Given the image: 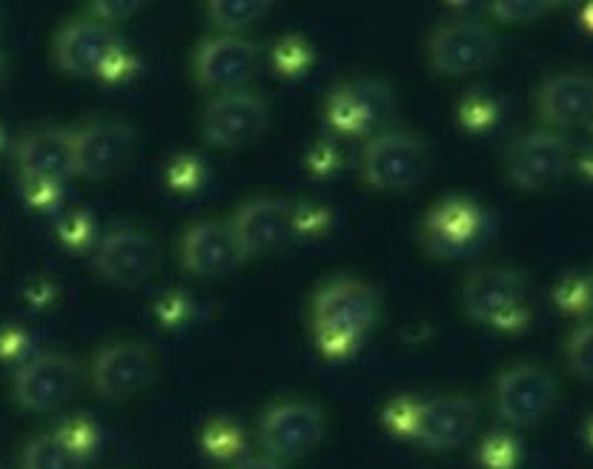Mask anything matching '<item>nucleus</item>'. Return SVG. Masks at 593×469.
<instances>
[{"mask_svg":"<svg viewBox=\"0 0 593 469\" xmlns=\"http://www.w3.org/2000/svg\"><path fill=\"white\" fill-rule=\"evenodd\" d=\"M568 361L573 366V373L593 381V321L573 329L568 341Z\"/></svg>","mask_w":593,"mask_h":469,"instance_id":"nucleus-24","label":"nucleus"},{"mask_svg":"<svg viewBox=\"0 0 593 469\" xmlns=\"http://www.w3.org/2000/svg\"><path fill=\"white\" fill-rule=\"evenodd\" d=\"M324 435V415L307 401H284L270 406L258 421V441L265 455L279 464L296 461L307 455Z\"/></svg>","mask_w":593,"mask_h":469,"instance_id":"nucleus-4","label":"nucleus"},{"mask_svg":"<svg viewBox=\"0 0 593 469\" xmlns=\"http://www.w3.org/2000/svg\"><path fill=\"white\" fill-rule=\"evenodd\" d=\"M585 24H588V29H591V32H593V3L585 9Z\"/></svg>","mask_w":593,"mask_h":469,"instance_id":"nucleus-31","label":"nucleus"},{"mask_svg":"<svg viewBox=\"0 0 593 469\" xmlns=\"http://www.w3.org/2000/svg\"><path fill=\"white\" fill-rule=\"evenodd\" d=\"M427 172L425 144L404 132H382L364 149V178L373 190H413Z\"/></svg>","mask_w":593,"mask_h":469,"instance_id":"nucleus-5","label":"nucleus"},{"mask_svg":"<svg viewBox=\"0 0 593 469\" xmlns=\"http://www.w3.org/2000/svg\"><path fill=\"white\" fill-rule=\"evenodd\" d=\"M0 144H3V132H0Z\"/></svg>","mask_w":593,"mask_h":469,"instance_id":"nucleus-35","label":"nucleus"},{"mask_svg":"<svg viewBox=\"0 0 593 469\" xmlns=\"http://www.w3.org/2000/svg\"><path fill=\"white\" fill-rule=\"evenodd\" d=\"M158 263L155 240L141 230L118 226L98 247V270L118 287H141Z\"/></svg>","mask_w":593,"mask_h":469,"instance_id":"nucleus-16","label":"nucleus"},{"mask_svg":"<svg viewBox=\"0 0 593 469\" xmlns=\"http://www.w3.org/2000/svg\"><path fill=\"white\" fill-rule=\"evenodd\" d=\"M378 318L376 292L361 281H333L315 295L313 326L319 347L333 359H347Z\"/></svg>","mask_w":593,"mask_h":469,"instance_id":"nucleus-1","label":"nucleus"},{"mask_svg":"<svg viewBox=\"0 0 593 469\" xmlns=\"http://www.w3.org/2000/svg\"><path fill=\"white\" fill-rule=\"evenodd\" d=\"M387 424L399 435L427 446L453 450L465 444L476 427V404L467 395H434L422 401H401L387 409Z\"/></svg>","mask_w":593,"mask_h":469,"instance_id":"nucleus-2","label":"nucleus"},{"mask_svg":"<svg viewBox=\"0 0 593 469\" xmlns=\"http://www.w3.org/2000/svg\"><path fill=\"white\" fill-rule=\"evenodd\" d=\"M585 435H588V444L593 446V418H591V421H588V427H585Z\"/></svg>","mask_w":593,"mask_h":469,"instance_id":"nucleus-32","label":"nucleus"},{"mask_svg":"<svg viewBox=\"0 0 593 469\" xmlns=\"http://www.w3.org/2000/svg\"><path fill=\"white\" fill-rule=\"evenodd\" d=\"M17 167L26 183H64L75 175L73 132L66 129H38L17 146Z\"/></svg>","mask_w":593,"mask_h":469,"instance_id":"nucleus-20","label":"nucleus"},{"mask_svg":"<svg viewBox=\"0 0 593 469\" xmlns=\"http://www.w3.org/2000/svg\"><path fill=\"white\" fill-rule=\"evenodd\" d=\"M556 401L554 375L539 366H514L499 375L497 409L511 427H533Z\"/></svg>","mask_w":593,"mask_h":469,"instance_id":"nucleus-13","label":"nucleus"},{"mask_svg":"<svg viewBox=\"0 0 593 469\" xmlns=\"http://www.w3.org/2000/svg\"><path fill=\"white\" fill-rule=\"evenodd\" d=\"M3 75H7V57L0 52V80H3Z\"/></svg>","mask_w":593,"mask_h":469,"instance_id":"nucleus-33","label":"nucleus"},{"mask_svg":"<svg viewBox=\"0 0 593 469\" xmlns=\"http://www.w3.org/2000/svg\"><path fill=\"white\" fill-rule=\"evenodd\" d=\"M230 469H281V464L270 455H256V458H244V461L233 464Z\"/></svg>","mask_w":593,"mask_h":469,"instance_id":"nucleus-30","label":"nucleus"},{"mask_svg":"<svg viewBox=\"0 0 593 469\" xmlns=\"http://www.w3.org/2000/svg\"><path fill=\"white\" fill-rule=\"evenodd\" d=\"M497 35L479 21H453L439 26L430 38V64L441 75H474L493 64Z\"/></svg>","mask_w":593,"mask_h":469,"instance_id":"nucleus-8","label":"nucleus"},{"mask_svg":"<svg viewBox=\"0 0 593 469\" xmlns=\"http://www.w3.org/2000/svg\"><path fill=\"white\" fill-rule=\"evenodd\" d=\"M547 3H533V0H502V3H493V15L505 24H528V21H537L547 12Z\"/></svg>","mask_w":593,"mask_h":469,"instance_id":"nucleus-26","label":"nucleus"},{"mask_svg":"<svg viewBox=\"0 0 593 469\" xmlns=\"http://www.w3.org/2000/svg\"><path fill=\"white\" fill-rule=\"evenodd\" d=\"M204 444H207L209 453L216 455H233L241 446V438L235 427H227V424H218L204 435Z\"/></svg>","mask_w":593,"mask_h":469,"instance_id":"nucleus-27","label":"nucleus"},{"mask_svg":"<svg viewBox=\"0 0 593 469\" xmlns=\"http://www.w3.org/2000/svg\"><path fill=\"white\" fill-rule=\"evenodd\" d=\"M539 115L545 123L559 129L582 127L593 118V78L591 75H556L539 92Z\"/></svg>","mask_w":593,"mask_h":469,"instance_id":"nucleus-21","label":"nucleus"},{"mask_svg":"<svg viewBox=\"0 0 593 469\" xmlns=\"http://www.w3.org/2000/svg\"><path fill=\"white\" fill-rule=\"evenodd\" d=\"M132 129L118 120H95L73 132L75 144V175L87 181L115 175L127 164L132 152Z\"/></svg>","mask_w":593,"mask_h":469,"instance_id":"nucleus-15","label":"nucleus"},{"mask_svg":"<svg viewBox=\"0 0 593 469\" xmlns=\"http://www.w3.org/2000/svg\"><path fill=\"white\" fill-rule=\"evenodd\" d=\"M568 141L554 129H537L521 135L507 152V178L525 192L545 190L568 169Z\"/></svg>","mask_w":593,"mask_h":469,"instance_id":"nucleus-9","label":"nucleus"},{"mask_svg":"<svg viewBox=\"0 0 593 469\" xmlns=\"http://www.w3.org/2000/svg\"><path fill=\"white\" fill-rule=\"evenodd\" d=\"M265 97L235 89V92H224L209 101L207 112H204V138L212 146H244L249 141H256L267 127Z\"/></svg>","mask_w":593,"mask_h":469,"instance_id":"nucleus-12","label":"nucleus"},{"mask_svg":"<svg viewBox=\"0 0 593 469\" xmlns=\"http://www.w3.org/2000/svg\"><path fill=\"white\" fill-rule=\"evenodd\" d=\"M233 230L247 258L270 255L298 230V209L281 198H253L233 216Z\"/></svg>","mask_w":593,"mask_h":469,"instance_id":"nucleus-11","label":"nucleus"},{"mask_svg":"<svg viewBox=\"0 0 593 469\" xmlns=\"http://www.w3.org/2000/svg\"><path fill=\"white\" fill-rule=\"evenodd\" d=\"M488 235V212L465 198L444 200L425 221V244L436 258H467L485 247Z\"/></svg>","mask_w":593,"mask_h":469,"instance_id":"nucleus-7","label":"nucleus"},{"mask_svg":"<svg viewBox=\"0 0 593 469\" xmlns=\"http://www.w3.org/2000/svg\"><path fill=\"white\" fill-rule=\"evenodd\" d=\"M556 301L565 312H573V315H585V312L593 310V298L591 287H588V278H573L565 281L559 289H556Z\"/></svg>","mask_w":593,"mask_h":469,"instance_id":"nucleus-25","label":"nucleus"},{"mask_svg":"<svg viewBox=\"0 0 593 469\" xmlns=\"http://www.w3.org/2000/svg\"><path fill=\"white\" fill-rule=\"evenodd\" d=\"M267 9H270L267 3H253V0H212L209 21L221 29V35H239L249 24L261 21Z\"/></svg>","mask_w":593,"mask_h":469,"instance_id":"nucleus-23","label":"nucleus"},{"mask_svg":"<svg viewBox=\"0 0 593 469\" xmlns=\"http://www.w3.org/2000/svg\"><path fill=\"white\" fill-rule=\"evenodd\" d=\"M95 12L98 21L109 24V21H120V17L138 12V3H95Z\"/></svg>","mask_w":593,"mask_h":469,"instance_id":"nucleus-29","label":"nucleus"},{"mask_svg":"<svg viewBox=\"0 0 593 469\" xmlns=\"http://www.w3.org/2000/svg\"><path fill=\"white\" fill-rule=\"evenodd\" d=\"M153 359L144 347L138 343H115L101 350L92 366V378H95L98 392L104 398H120L138 395L141 390L150 387L153 381Z\"/></svg>","mask_w":593,"mask_h":469,"instance_id":"nucleus-19","label":"nucleus"},{"mask_svg":"<svg viewBox=\"0 0 593 469\" xmlns=\"http://www.w3.org/2000/svg\"><path fill=\"white\" fill-rule=\"evenodd\" d=\"M525 298H528V281L516 270H505V266L474 272L462 289L467 315L479 324L505 329V333H516L528 324Z\"/></svg>","mask_w":593,"mask_h":469,"instance_id":"nucleus-3","label":"nucleus"},{"mask_svg":"<svg viewBox=\"0 0 593 469\" xmlns=\"http://www.w3.org/2000/svg\"><path fill=\"white\" fill-rule=\"evenodd\" d=\"M247 255L241 249L230 221H201L190 226L181 244V261L193 275L218 278L239 270Z\"/></svg>","mask_w":593,"mask_h":469,"instance_id":"nucleus-17","label":"nucleus"},{"mask_svg":"<svg viewBox=\"0 0 593 469\" xmlns=\"http://www.w3.org/2000/svg\"><path fill=\"white\" fill-rule=\"evenodd\" d=\"M75 390V364L66 355H38L26 361L15 378L17 404L33 413H52Z\"/></svg>","mask_w":593,"mask_h":469,"instance_id":"nucleus-18","label":"nucleus"},{"mask_svg":"<svg viewBox=\"0 0 593 469\" xmlns=\"http://www.w3.org/2000/svg\"><path fill=\"white\" fill-rule=\"evenodd\" d=\"M258 64V47L241 35H216L201 43L195 55V78L201 87L216 89L218 95L235 92L253 78Z\"/></svg>","mask_w":593,"mask_h":469,"instance_id":"nucleus-14","label":"nucleus"},{"mask_svg":"<svg viewBox=\"0 0 593 469\" xmlns=\"http://www.w3.org/2000/svg\"><path fill=\"white\" fill-rule=\"evenodd\" d=\"M29 352V341L21 333H3L0 335V355L7 361H24Z\"/></svg>","mask_w":593,"mask_h":469,"instance_id":"nucleus-28","label":"nucleus"},{"mask_svg":"<svg viewBox=\"0 0 593 469\" xmlns=\"http://www.w3.org/2000/svg\"><path fill=\"white\" fill-rule=\"evenodd\" d=\"M588 287H591V298H593V275H591V278H588Z\"/></svg>","mask_w":593,"mask_h":469,"instance_id":"nucleus-34","label":"nucleus"},{"mask_svg":"<svg viewBox=\"0 0 593 469\" xmlns=\"http://www.w3.org/2000/svg\"><path fill=\"white\" fill-rule=\"evenodd\" d=\"M24 469H80L83 458L61 430L33 438L24 450Z\"/></svg>","mask_w":593,"mask_h":469,"instance_id":"nucleus-22","label":"nucleus"},{"mask_svg":"<svg viewBox=\"0 0 593 469\" xmlns=\"http://www.w3.org/2000/svg\"><path fill=\"white\" fill-rule=\"evenodd\" d=\"M394 115V92L382 80H350L327 97L324 118L336 132L350 138L373 135Z\"/></svg>","mask_w":593,"mask_h":469,"instance_id":"nucleus-6","label":"nucleus"},{"mask_svg":"<svg viewBox=\"0 0 593 469\" xmlns=\"http://www.w3.org/2000/svg\"><path fill=\"white\" fill-rule=\"evenodd\" d=\"M124 55V43L115 29L104 21H75L64 26L55 40L57 66L69 75H98L113 66V61Z\"/></svg>","mask_w":593,"mask_h":469,"instance_id":"nucleus-10","label":"nucleus"}]
</instances>
